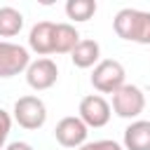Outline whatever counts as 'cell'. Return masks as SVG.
I'll use <instances>...</instances> for the list:
<instances>
[{
    "label": "cell",
    "instance_id": "1",
    "mask_svg": "<svg viewBox=\"0 0 150 150\" xmlns=\"http://www.w3.org/2000/svg\"><path fill=\"white\" fill-rule=\"evenodd\" d=\"M112 28L122 40H129L136 45H150V12L124 7L115 14Z\"/></svg>",
    "mask_w": 150,
    "mask_h": 150
},
{
    "label": "cell",
    "instance_id": "2",
    "mask_svg": "<svg viewBox=\"0 0 150 150\" xmlns=\"http://www.w3.org/2000/svg\"><path fill=\"white\" fill-rule=\"evenodd\" d=\"M12 120H14L21 129L38 131V129L45 127V122H47V105H45V101H42L40 96L26 94V96L16 98L14 110H12Z\"/></svg>",
    "mask_w": 150,
    "mask_h": 150
},
{
    "label": "cell",
    "instance_id": "3",
    "mask_svg": "<svg viewBox=\"0 0 150 150\" xmlns=\"http://www.w3.org/2000/svg\"><path fill=\"white\" fill-rule=\"evenodd\" d=\"M127 73H124V66L115 59H103L96 63L94 73H91V84L96 91L101 94H115L120 87H124Z\"/></svg>",
    "mask_w": 150,
    "mask_h": 150
},
{
    "label": "cell",
    "instance_id": "4",
    "mask_svg": "<svg viewBox=\"0 0 150 150\" xmlns=\"http://www.w3.org/2000/svg\"><path fill=\"white\" fill-rule=\"evenodd\" d=\"M145 110V94L136 84H124L112 94V112L122 120H136Z\"/></svg>",
    "mask_w": 150,
    "mask_h": 150
},
{
    "label": "cell",
    "instance_id": "5",
    "mask_svg": "<svg viewBox=\"0 0 150 150\" xmlns=\"http://www.w3.org/2000/svg\"><path fill=\"white\" fill-rule=\"evenodd\" d=\"M112 115V105L101 96V94H89L80 101L77 108V117L89 127V129H101L110 122Z\"/></svg>",
    "mask_w": 150,
    "mask_h": 150
},
{
    "label": "cell",
    "instance_id": "6",
    "mask_svg": "<svg viewBox=\"0 0 150 150\" xmlns=\"http://www.w3.org/2000/svg\"><path fill=\"white\" fill-rule=\"evenodd\" d=\"M30 66V54L26 47L9 42V40H0V77H14L23 70H28Z\"/></svg>",
    "mask_w": 150,
    "mask_h": 150
},
{
    "label": "cell",
    "instance_id": "7",
    "mask_svg": "<svg viewBox=\"0 0 150 150\" xmlns=\"http://www.w3.org/2000/svg\"><path fill=\"white\" fill-rule=\"evenodd\" d=\"M54 136L56 141L63 145V148H82L87 143V136H89V127L75 117V115H68V117H61L54 127Z\"/></svg>",
    "mask_w": 150,
    "mask_h": 150
},
{
    "label": "cell",
    "instance_id": "8",
    "mask_svg": "<svg viewBox=\"0 0 150 150\" xmlns=\"http://www.w3.org/2000/svg\"><path fill=\"white\" fill-rule=\"evenodd\" d=\"M59 80V66L56 61L42 56L38 61H30L28 70H26V82L30 89L35 91H45V89H52Z\"/></svg>",
    "mask_w": 150,
    "mask_h": 150
},
{
    "label": "cell",
    "instance_id": "9",
    "mask_svg": "<svg viewBox=\"0 0 150 150\" xmlns=\"http://www.w3.org/2000/svg\"><path fill=\"white\" fill-rule=\"evenodd\" d=\"M54 28L56 23L52 21H38L28 33V47L40 56L54 54Z\"/></svg>",
    "mask_w": 150,
    "mask_h": 150
},
{
    "label": "cell",
    "instance_id": "10",
    "mask_svg": "<svg viewBox=\"0 0 150 150\" xmlns=\"http://www.w3.org/2000/svg\"><path fill=\"white\" fill-rule=\"evenodd\" d=\"M124 150H150V120H134L124 129Z\"/></svg>",
    "mask_w": 150,
    "mask_h": 150
},
{
    "label": "cell",
    "instance_id": "11",
    "mask_svg": "<svg viewBox=\"0 0 150 150\" xmlns=\"http://www.w3.org/2000/svg\"><path fill=\"white\" fill-rule=\"evenodd\" d=\"M70 61L75 68H96L101 61V47L96 40H80L77 47L70 52Z\"/></svg>",
    "mask_w": 150,
    "mask_h": 150
},
{
    "label": "cell",
    "instance_id": "12",
    "mask_svg": "<svg viewBox=\"0 0 150 150\" xmlns=\"http://www.w3.org/2000/svg\"><path fill=\"white\" fill-rule=\"evenodd\" d=\"M80 30L73 23H56L54 28V54H70L80 42Z\"/></svg>",
    "mask_w": 150,
    "mask_h": 150
},
{
    "label": "cell",
    "instance_id": "13",
    "mask_svg": "<svg viewBox=\"0 0 150 150\" xmlns=\"http://www.w3.org/2000/svg\"><path fill=\"white\" fill-rule=\"evenodd\" d=\"M23 28V14L16 7H0V38H14Z\"/></svg>",
    "mask_w": 150,
    "mask_h": 150
},
{
    "label": "cell",
    "instance_id": "14",
    "mask_svg": "<svg viewBox=\"0 0 150 150\" xmlns=\"http://www.w3.org/2000/svg\"><path fill=\"white\" fill-rule=\"evenodd\" d=\"M98 5L96 0H68L66 2V16L82 23V21H89L94 14H96Z\"/></svg>",
    "mask_w": 150,
    "mask_h": 150
},
{
    "label": "cell",
    "instance_id": "15",
    "mask_svg": "<svg viewBox=\"0 0 150 150\" xmlns=\"http://www.w3.org/2000/svg\"><path fill=\"white\" fill-rule=\"evenodd\" d=\"M77 150H124V145H120L112 138H101V141H87L82 148Z\"/></svg>",
    "mask_w": 150,
    "mask_h": 150
},
{
    "label": "cell",
    "instance_id": "16",
    "mask_svg": "<svg viewBox=\"0 0 150 150\" xmlns=\"http://www.w3.org/2000/svg\"><path fill=\"white\" fill-rule=\"evenodd\" d=\"M9 131H12V115L0 108V150H5V143H7Z\"/></svg>",
    "mask_w": 150,
    "mask_h": 150
},
{
    "label": "cell",
    "instance_id": "17",
    "mask_svg": "<svg viewBox=\"0 0 150 150\" xmlns=\"http://www.w3.org/2000/svg\"><path fill=\"white\" fill-rule=\"evenodd\" d=\"M5 150H33V145H30V143H26V141H12Z\"/></svg>",
    "mask_w": 150,
    "mask_h": 150
}]
</instances>
